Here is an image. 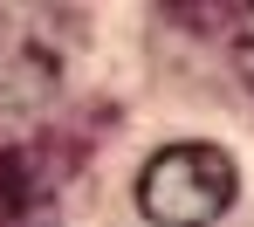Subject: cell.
<instances>
[{"mask_svg": "<svg viewBox=\"0 0 254 227\" xmlns=\"http://www.w3.org/2000/svg\"><path fill=\"white\" fill-rule=\"evenodd\" d=\"M62 138H0V227H55L62 221Z\"/></svg>", "mask_w": 254, "mask_h": 227, "instance_id": "3957f363", "label": "cell"}, {"mask_svg": "<svg viewBox=\"0 0 254 227\" xmlns=\"http://www.w3.org/2000/svg\"><path fill=\"white\" fill-rule=\"evenodd\" d=\"M234 186H241L234 158L206 138H192V145L151 151V165L137 172V207L158 227H213L234 207Z\"/></svg>", "mask_w": 254, "mask_h": 227, "instance_id": "6da1fadb", "label": "cell"}, {"mask_svg": "<svg viewBox=\"0 0 254 227\" xmlns=\"http://www.w3.org/2000/svg\"><path fill=\"white\" fill-rule=\"evenodd\" d=\"M234 62H241V76H248V90H254V7L234 21Z\"/></svg>", "mask_w": 254, "mask_h": 227, "instance_id": "277c9868", "label": "cell"}, {"mask_svg": "<svg viewBox=\"0 0 254 227\" xmlns=\"http://www.w3.org/2000/svg\"><path fill=\"white\" fill-rule=\"evenodd\" d=\"M69 28L76 14H55V7H0V110H28L55 96Z\"/></svg>", "mask_w": 254, "mask_h": 227, "instance_id": "7a4b0ae2", "label": "cell"}]
</instances>
